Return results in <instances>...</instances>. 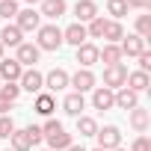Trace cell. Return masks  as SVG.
I'll list each match as a JSON object with an SVG mask.
<instances>
[{
    "label": "cell",
    "instance_id": "cell-44",
    "mask_svg": "<svg viewBox=\"0 0 151 151\" xmlns=\"http://www.w3.org/2000/svg\"><path fill=\"white\" fill-rule=\"evenodd\" d=\"M45 151H50V148H45Z\"/></svg>",
    "mask_w": 151,
    "mask_h": 151
},
{
    "label": "cell",
    "instance_id": "cell-27",
    "mask_svg": "<svg viewBox=\"0 0 151 151\" xmlns=\"http://www.w3.org/2000/svg\"><path fill=\"white\" fill-rule=\"evenodd\" d=\"M9 148H12V151H33V145H30V139H27V130H15V133L9 136Z\"/></svg>",
    "mask_w": 151,
    "mask_h": 151
},
{
    "label": "cell",
    "instance_id": "cell-30",
    "mask_svg": "<svg viewBox=\"0 0 151 151\" xmlns=\"http://www.w3.org/2000/svg\"><path fill=\"white\" fill-rule=\"evenodd\" d=\"M18 15V0H0V18H6V24H12Z\"/></svg>",
    "mask_w": 151,
    "mask_h": 151
},
{
    "label": "cell",
    "instance_id": "cell-28",
    "mask_svg": "<svg viewBox=\"0 0 151 151\" xmlns=\"http://www.w3.org/2000/svg\"><path fill=\"white\" fill-rule=\"evenodd\" d=\"M104 27H107V18L98 15V18H92V21L86 24V36H89V39H104Z\"/></svg>",
    "mask_w": 151,
    "mask_h": 151
},
{
    "label": "cell",
    "instance_id": "cell-18",
    "mask_svg": "<svg viewBox=\"0 0 151 151\" xmlns=\"http://www.w3.org/2000/svg\"><path fill=\"white\" fill-rule=\"evenodd\" d=\"M77 50V62H80V68H92L95 62H98V45H92V42H86V45H80V47H74Z\"/></svg>",
    "mask_w": 151,
    "mask_h": 151
},
{
    "label": "cell",
    "instance_id": "cell-43",
    "mask_svg": "<svg viewBox=\"0 0 151 151\" xmlns=\"http://www.w3.org/2000/svg\"><path fill=\"white\" fill-rule=\"evenodd\" d=\"M92 151H101V148H92Z\"/></svg>",
    "mask_w": 151,
    "mask_h": 151
},
{
    "label": "cell",
    "instance_id": "cell-12",
    "mask_svg": "<svg viewBox=\"0 0 151 151\" xmlns=\"http://www.w3.org/2000/svg\"><path fill=\"white\" fill-rule=\"evenodd\" d=\"M39 6H42V9H39V15H42V18H50L53 24L68 12V3H65V0H42Z\"/></svg>",
    "mask_w": 151,
    "mask_h": 151
},
{
    "label": "cell",
    "instance_id": "cell-31",
    "mask_svg": "<svg viewBox=\"0 0 151 151\" xmlns=\"http://www.w3.org/2000/svg\"><path fill=\"white\" fill-rule=\"evenodd\" d=\"M0 95L15 104V101L21 98V86H18V83H0Z\"/></svg>",
    "mask_w": 151,
    "mask_h": 151
},
{
    "label": "cell",
    "instance_id": "cell-40",
    "mask_svg": "<svg viewBox=\"0 0 151 151\" xmlns=\"http://www.w3.org/2000/svg\"><path fill=\"white\" fill-rule=\"evenodd\" d=\"M36 3H42V0H27V6H30V9H36Z\"/></svg>",
    "mask_w": 151,
    "mask_h": 151
},
{
    "label": "cell",
    "instance_id": "cell-25",
    "mask_svg": "<svg viewBox=\"0 0 151 151\" xmlns=\"http://www.w3.org/2000/svg\"><path fill=\"white\" fill-rule=\"evenodd\" d=\"M133 30H136V36L139 39H151V15L148 12H142V15H136V21H133Z\"/></svg>",
    "mask_w": 151,
    "mask_h": 151
},
{
    "label": "cell",
    "instance_id": "cell-26",
    "mask_svg": "<svg viewBox=\"0 0 151 151\" xmlns=\"http://www.w3.org/2000/svg\"><path fill=\"white\" fill-rule=\"evenodd\" d=\"M77 133L80 136H95L98 133V122L92 116H77Z\"/></svg>",
    "mask_w": 151,
    "mask_h": 151
},
{
    "label": "cell",
    "instance_id": "cell-20",
    "mask_svg": "<svg viewBox=\"0 0 151 151\" xmlns=\"http://www.w3.org/2000/svg\"><path fill=\"white\" fill-rule=\"evenodd\" d=\"M124 56H122V50H119V45H104V47H98V62H104V68H110V65H119Z\"/></svg>",
    "mask_w": 151,
    "mask_h": 151
},
{
    "label": "cell",
    "instance_id": "cell-38",
    "mask_svg": "<svg viewBox=\"0 0 151 151\" xmlns=\"http://www.w3.org/2000/svg\"><path fill=\"white\" fill-rule=\"evenodd\" d=\"M9 110H12V101H6L3 95H0V116H6Z\"/></svg>",
    "mask_w": 151,
    "mask_h": 151
},
{
    "label": "cell",
    "instance_id": "cell-24",
    "mask_svg": "<svg viewBox=\"0 0 151 151\" xmlns=\"http://www.w3.org/2000/svg\"><path fill=\"white\" fill-rule=\"evenodd\" d=\"M104 39H107V45H119V42L124 39V27H122V21H107V27H104Z\"/></svg>",
    "mask_w": 151,
    "mask_h": 151
},
{
    "label": "cell",
    "instance_id": "cell-11",
    "mask_svg": "<svg viewBox=\"0 0 151 151\" xmlns=\"http://www.w3.org/2000/svg\"><path fill=\"white\" fill-rule=\"evenodd\" d=\"M92 107H95L98 113L113 110V107H116V92H110V89H104V86H95V89H92Z\"/></svg>",
    "mask_w": 151,
    "mask_h": 151
},
{
    "label": "cell",
    "instance_id": "cell-14",
    "mask_svg": "<svg viewBox=\"0 0 151 151\" xmlns=\"http://www.w3.org/2000/svg\"><path fill=\"white\" fill-rule=\"evenodd\" d=\"M124 86L130 89V92H136V95H142V92H148V86H151V77L145 71H127V80H124Z\"/></svg>",
    "mask_w": 151,
    "mask_h": 151
},
{
    "label": "cell",
    "instance_id": "cell-9",
    "mask_svg": "<svg viewBox=\"0 0 151 151\" xmlns=\"http://www.w3.org/2000/svg\"><path fill=\"white\" fill-rule=\"evenodd\" d=\"M89 42V36H86V27L83 24H68L65 30H62V45H71V47H80V45H86Z\"/></svg>",
    "mask_w": 151,
    "mask_h": 151
},
{
    "label": "cell",
    "instance_id": "cell-17",
    "mask_svg": "<svg viewBox=\"0 0 151 151\" xmlns=\"http://www.w3.org/2000/svg\"><path fill=\"white\" fill-rule=\"evenodd\" d=\"M133 107H139V95H136V92H130L127 86L116 89V110H124V113H130Z\"/></svg>",
    "mask_w": 151,
    "mask_h": 151
},
{
    "label": "cell",
    "instance_id": "cell-34",
    "mask_svg": "<svg viewBox=\"0 0 151 151\" xmlns=\"http://www.w3.org/2000/svg\"><path fill=\"white\" fill-rule=\"evenodd\" d=\"M62 130V122H56V119H47L45 124H42V136H53V133H59Z\"/></svg>",
    "mask_w": 151,
    "mask_h": 151
},
{
    "label": "cell",
    "instance_id": "cell-2",
    "mask_svg": "<svg viewBox=\"0 0 151 151\" xmlns=\"http://www.w3.org/2000/svg\"><path fill=\"white\" fill-rule=\"evenodd\" d=\"M95 83H98V77L92 74V68H77L68 77V86L77 92V95H86V92H92L95 89Z\"/></svg>",
    "mask_w": 151,
    "mask_h": 151
},
{
    "label": "cell",
    "instance_id": "cell-37",
    "mask_svg": "<svg viewBox=\"0 0 151 151\" xmlns=\"http://www.w3.org/2000/svg\"><path fill=\"white\" fill-rule=\"evenodd\" d=\"M136 59H139V71H145V74H148V71H151V50H142Z\"/></svg>",
    "mask_w": 151,
    "mask_h": 151
},
{
    "label": "cell",
    "instance_id": "cell-4",
    "mask_svg": "<svg viewBox=\"0 0 151 151\" xmlns=\"http://www.w3.org/2000/svg\"><path fill=\"white\" fill-rule=\"evenodd\" d=\"M15 27L21 30V33H36L39 27H42V15H39V9H18V15H15Z\"/></svg>",
    "mask_w": 151,
    "mask_h": 151
},
{
    "label": "cell",
    "instance_id": "cell-45",
    "mask_svg": "<svg viewBox=\"0 0 151 151\" xmlns=\"http://www.w3.org/2000/svg\"><path fill=\"white\" fill-rule=\"evenodd\" d=\"M6 151H12V148H6Z\"/></svg>",
    "mask_w": 151,
    "mask_h": 151
},
{
    "label": "cell",
    "instance_id": "cell-19",
    "mask_svg": "<svg viewBox=\"0 0 151 151\" xmlns=\"http://www.w3.org/2000/svg\"><path fill=\"white\" fill-rule=\"evenodd\" d=\"M33 110L39 113V116H53V110H56V98L50 95V92H39L36 95V101H33Z\"/></svg>",
    "mask_w": 151,
    "mask_h": 151
},
{
    "label": "cell",
    "instance_id": "cell-46",
    "mask_svg": "<svg viewBox=\"0 0 151 151\" xmlns=\"http://www.w3.org/2000/svg\"><path fill=\"white\" fill-rule=\"evenodd\" d=\"M0 83H3V80H0Z\"/></svg>",
    "mask_w": 151,
    "mask_h": 151
},
{
    "label": "cell",
    "instance_id": "cell-41",
    "mask_svg": "<svg viewBox=\"0 0 151 151\" xmlns=\"http://www.w3.org/2000/svg\"><path fill=\"white\" fill-rule=\"evenodd\" d=\"M113 151H127V148H122V145H119V148H113Z\"/></svg>",
    "mask_w": 151,
    "mask_h": 151
},
{
    "label": "cell",
    "instance_id": "cell-36",
    "mask_svg": "<svg viewBox=\"0 0 151 151\" xmlns=\"http://www.w3.org/2000/svg\"><path fill=\"white\" fill-rule=\"evenodd\" d=\"M127 9H139V12H151V0H124Z\"/></svg>",
    "mask_w": 151,
    "mask_h": 151
},
{
    "label": "cell",
    "instance_id": "cell-29",
    "mask_svg": "<svg viewBox=\"0 0 151 151\" xmlns=\"http://www.w3.org/2000/svg\"><path fill=\"white\" fill-rule=\"evenodd\" d=\"M107 15H113V21H122L127 15V3L124 0H107Z\"/></svg>",
    "mask_w": 151,
    "mask_h": 151
},
{
    "label": "cell",
    "instance_id": "cell-42",
    "mask_svg": "<svg viewBox=\"0 0 151 151\" xmlns=\"http://www.w3.org/2000/svg\"><path fill=\"white\" fill-rule=\"evenodd\" d=\"M0 59H3V45H0Z\"/></svg>",
    "mask_w": 151,
    "mask_h": 151
},
{
    "label": "cell",
    "instance_id": "cell-13",
    "mask_svg": "<svg viewBox=\"0 0 151 151\" xmlns=\"http://www.w3.org/2000/svg\"><path fill=\"white\" fill-rule=\"evenodd\" d=\"M74 18H77V24H89L92 18H98V3L95 0H77L74 3Z\"/></svg>",
    "mask_w": 151,
    "mask_h": 151
},
{
    "label": "cell",
    "instance_id": "cell-8",
    "mask_svg": "<svg viewBox=\"0 0 151 151\" xmlns=\"http://www.w3.org/2000/svg\"><path fill=\"white\" fill-rule=\"evenodd\" d=\"M68 77H71V74H68L65 68H50V71L45 74V89H47L50 95H56V92H62V89L68 86Z\"/></svg>",
    "mask_w": 151,
    "mask_h": 151
},
{
    "label": "cell",
    "instance_id": "cell-33",
    "mask_svg": "<svg viewBox=\"0 0 151 151\" xmlns=\"http://www.w3.org/2000/svg\"><path fill=\"white\" fill-rule=\"evenodd\" d=\"M127 151H151V139H148L145 133H139V136L130 142V148H127Z\"/></svg>",
    "mask_w": 151,
    "mask_h": 151
},
{
    "label": "cell",
    "instance_id": "cell-6",
    "mask_svg": "<svg viewBox=\"0 0 151 151\" xmlns=\"http://www.w3.org/2000/svg\"><path fill=\"white\" fill-rule=\"evenodd\" d=\"M124 80H127V65H124V62L104 68V89L116 92V89H122V86H124Z\"/></svg>",
    "mask_w": 151,
    "mask_h": 151
},
{
    "label": "cell",
    "instance_id": "cell-7",
    "mask_svg": "<svg viewBox=\"0 0 151 151\" xmlns=\"http://www.w3.org/2000/svg\"><path fill=\"white\" fill-rule=\"evenodd\" d=\"M18 86H21V92L39 95V92L45 89V74H42V71H36V68H24V74H21Z\"/></svg>",
    "mask_w": 151,
    "mask_h": 151
},
{
    "label": "cell",
    "instance_id": "cell-21",
    "mask_svg": "<svg viewBox=\"0 0 151 151\" xmlns=\"http://www.w3.org/2000/svg\"><path fill=\"white\" fill-rule=\"evenodd\" d=\"M62 110L68 113V116H83V110H86V98L83 95H77V92H71V95H65V101H62Z\"/></svg>",
    "mask_w": 151,
    "mask_h": 151
},
{
    "label": "cell",
    "instance_id": "cell-23",
    "mask_svg": "<svg viewBox=\"0 0 151 151\" xmlns=\"http://www.w3.org/2000/svg\"><path fill=\"white\" fill-rule=\"evenodd\" d=\"M45 142H47V148H50V151H65V148L74 142V136H71V133L62 127L59 133H53V136H45Z\"/></svg>",
    "mask_w": 151,
    "mask_h": 151
},
{
    "label": "cell",
    "instance_id": "cell-15",
    "mask_svg": "<svg viewBox=\"0 0 151 151\" xmlns=\"http://www.w3.org/2000/svg\"><path fill=\"white\" fill-rule=\"evenodd\" d=\"M127 122H130V127H133L136 133H145L148 124H151V113H148L145 107H133V110L127 113Z\"/></svg>",
    "mask_w": 151,
    "mask_h": 151
},
{
    "label": "cell",
    "instance_id": "cell-5",
    "mask_svg": "<svg viewBox=\"0 0 151 151\" xmlns=\"http://www.w3.org/2000/svg\"><path fill=\"white\" fill-rule=\"evenodd\" d=\"M39 56H42V50H39L33 42H21V45L15 47V62H18L21 68H36Z\"/></svg>",
    "mask_w": 151,
    "mask_h": 151
},
{
    "label": "cell",
    "instance_id": "cell-32",
    "mask_svg": "<svg viewBox=\"0 0 151 151\" xmlns=\"http://www.w3.org/2000/svg\"><path fill=\"white\" fill-rule=\"evenodd\" d=\"M15 133V122H12V116H0V139H9Z\"/></svg>",
    "mask_w": 151,
    "mask_h": 151
},
{
    "label": "cell",
    "instance_id": "cell-3",
    "mask_svg": "<svg viewBox=\"0 0 151 151\" xmlns=\"http://www.w3.org/2000/svg\"><path fill=\"white\" fill-rule=\"evenodd\" d=\"M95 139H98V148L101 151H113V148L122 145V130L116 124H104V127H98Z\"/></svg>",
    "mask_w": 151,
    "mask_h": 151
},
{
    "label": "cell",
    "instance_id": "cell-35",
    "mask_svg": "<svg viewBox=\"0 0 151 151\" xmlns=\"http://www.w3.org/2000/svg\"><path fill=\"white\" fill-rule=\"evenodd\" d=\"M24 130H27V139H30V145H39V142L45 139V136H42V127H39V124H30V127H24Z\"/></svg>",
    "mask_w": 151,
    "mask_h": 151
},
{
    "label": "cell",
    "instance_id": "cell-22",
    "mask_svg": "<svg viewBox=\"0 0 151 151\" xmlns=\"http://www.w3.org/2000/svg\"><path fill=\"white\" fill-rule=\"evenodd\" d=\"M21 42H24V33L15 24H6L3 30H0V45H3V47H18Z\"/></svg>",
    "mask_w": 151,
    "mask_h": 151
},
{
    "label": "cell",
    "instance_id": "cell-1",
    "mask_svg": "<svg viewBox=\"0 0 151 151\" xmlns=\"http://www.w3.org/2000/svg\"><path fill=\"white\" fill-rule=\"evenodd\" d=\"M36 36H39V39H36V47H39V50H50V53H53V50L62 47V30H59L56 24H42V27L36 30Z\"/></svg>",
    "mask_w": 151,
    "mask_h": 151
},
{
    "label": "cell",
    "instance_id": "cell-16",
    "mask_svg": "<svg viewBox=\"0 0 151 151\" xmlns=\"http://www.w3.org/2000/svg\"><path fill=\"white\" fill-rule=\"evenodd\" d=\"M21 74H24V68L15 59H0V80L3 83H18Z\"/></svg>",
    "mask_w": 151,
    "mask_h": 151
},
{
    "label": "cell",
    "instance_id": "cell-10",
    "mask_svg": "<svg viewBox=\"0 0 151 151\" xmlns=\"http://www.w3.org/2000/svg\"><path fill=\"white\" fill-rule=\"evenodd\" d=\"M119 50H122V56H139L148 47H145V39H139L136 33H124V39L119 42Z\"/></svg>",
    "mask_w": 151,
    "mask_h": 151
},
{
    "label": "cell",
    "instance_id": "cell-39",
    "mask_svg": "<svg viewBox=\"0 0 151 151\" xmlns=\"http://www.w3.org/2000/svg\"><path fill=\"white\" fill-rule=\"evenodd\" d=\"M65 151H86V148H83V145H77V142H71V145H68Z\"/></svg>",
    "mask_w": 151,
    "mask_h": 151
}]
</instances>
